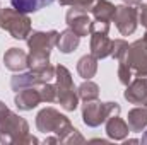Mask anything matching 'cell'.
<instances>
[{"label": "cell", "instance_id": "obj_23", "mask_svg": "<svg viewBox=\"0 0 147 145\" xmlns=\"http://www.w3.org/2000/svg\"><path fill=\"white\" fill-rule=\"evenodd\" d=\"M128 43L125 41V39H115L113 41V50H111V56L118 62L120 58H123L125 55H127V51H128Z\"/></svg>", "mask_w": 147, "mask_h": 145}, {"label": "cell", "instance_id": "obj_3", "mask_svg": "<svg viewBox=\"0 0 147 145\" xmlns=\"http://www.w3.org/2000/svg\"><path fill=\"white\" fill-rule=\"evenodd\" d=\"M36 137L29 135V125L24 118L10 109L0 116V144H38Z\"/></svg>", "mask_w": 147, "mask_h": 145}, {"label": "cell", "instance_id": "obj_4", "mask_svg": "<svg viewBox=\"0 0 147 145\" xmlns=\"http://www.w3.org/2000/svg\"><path fill=\"white\" fill-rule=\"evenodd\" d=\"M55 79H57V103L65 111H75L79 106V94L75 91L72 75L67 67L57 65L55 67Z\"/></svg>", "mask_w": 147, "mask_h": 145}, {"label": "cell", "instance_id": "obj_18", "mask_svg": "<svg viewBox=\"0 0 147 145\" xmlns=\"http://www.w3.org/2000/svg\"><path fill=\"white\" fill-rule=\"evenodd\" d=\"M80 43V36H77L72 29H65L58 34V41H57V48L62 51V53H72L75 51V48L79 46Z\"/></svg>", "mask_w": 147, "mask_h": 145}, {"label": "cell", "instance_id": "obj_15", "mask_svg": "<svg viewBox=\"0 0 147 145\" xmlns=\"http://www.w3.org/2000/svg\"><path fill=\"white\" fill-rule=\"evenodd\" d=\"M130 133V128H128V123L125 119L120 118V114L116 116H111L106 119V135L110 137L111 140H116V142H123Z\"/></svg>", "mask_w": 147, "mask_h": 145}, {"label": "cell", "instance_id": "obj_2", "mask_svg": "<svg viewBox=\"0 0 147 145\" xmlns=\"http://www.w3.org/2000/svg\"><path fill=\"white\" fill-rule=\"evenodd\" d=\"M134 77H147V46L142 39L134 41L123 58L118 60V80L128 85Z\"/></svg>", "mask_w": 147, "mask_h": 145}, {"label": "cell", "instance_id": "obj_6", "mask_svg": "<svg viewBox=\"0 0 147 145\" xmlns=\"http://www.w3.org/2000/svg\"><path fill=\"white\" fill-rule=\"evenodd\" d=\"M0 28L14 39H28L31 34V19L28 14L12 9H0Z\"/></svg>", "mask_w": 147, "mask_h": 145}, {"label": "cell", "instance_id": "obj_10", "mask_svg": "<svg viewBox=\"0 0 147 145\" xmlns=\"http://www.w3.org/2000/svg\"><path fill=\"white\" fill-rule=\"evenodd\" d=\"M58 34L60 33H57V31H33L26 39L29 53L50 55V51L57 46Z\"/></svg>", "mask_w": 147, "mask_h": 145}, {"label": "cell", "instance_id": "obj_7", "mask_svg": "<svg viewBox=\"0 0 147 145\" xmlns=\"http://www.w3.org/2000/svg\"><path fill=\"white\" fill-rule=\"evenodd\" d=\"M110 33V22L108 21H92L89 28L91 34V55L96 56L98 60L111 56L113 50V39L108 38Z\"/></svg>", "mask_w": 147, "mask_h": 145}, {"label": "cell", "instance_id": "obj_26", "mask_svg": "<svg viewBox=\"0 0 147 145\" xmlns=\"http://www.w3.org/2000/svg\"><path fill=\"white\" fill-rule=\"evenodd\" d=\"M123 3H127V5H140L142 0H123Z\"/></svg>", "mask_w": 147, "mask_h": 145}, {"label": "cell", "instance_id": "obj_9", "mask_svg": "<svg viewBox=\"0 0 147 145\" xmlns=\"http://www.w3.org/2000/svg\"><path fill=\"white\" fill-rule=\"evenodd\" d=\"M111 21L115 22V26L121 36H130L135 33L137 24H139V10L134 5H127V3L116 5L115 15Z\"/></svg>", "mask_w": 147, "mask_h": 145}, {"label": "cell", "instance_id": "obj_1", "mask_svg": "<svg viewBox=\"0 0 147 145\" xmlns=\"http://www.w3.org/2000/svg\"><path fill=\"white\" fill-rule=\"evenodd\" d=\"M38 132L45 135H55L58 138V144H82L84 137L79 133L77 128H74L70 119L62 114L55 108H45L36 116Z\"/></svg>", "mask_w": 147, "mask_h": 145}, {"label": "cell", "instance_id": "obj_12", "mask_svg": "<svg viewBox=\"0 0 147 145\" xmlns=\"http://www.w3.org/2000/svg\"><path fill=\"white\" fill-rule=\"evenodd\" d=\"M123 97L135 106H147V77H137L127 85Z\"/></svg>", "mask_w": 147, "mask_h": 145}, {"label": "cell", "instance_id": "obj_21", "mask_svg": "<svg viewBox=\"0 0 147 145\" xmlns=\"http://www.w3.org/2000/svg\"><path fill=\"white\" fill-rule=\"evenodd\" d=\"M77 94H79V99L82 101H92V99H98L99 97V85L92 80H86L79 85L77 89Z\"/></svg>", "mask_w": 147, "mask_h": 145}, {"label": "cell", "instance_id": "obj_25", "mask_svg": "<svg viewBox=\"0 0 147 145\" xmlns=\"http://www.w3.org/2000/svg\"><path fill=\"white\" fill-rule=\"evenodd\" d=\"M139 22L147 29V3L144 2L139 5Z\"/></svg>", "mask_w": 147, "mask_h": 145}, {"label": "cell", "instance_id": "obj_8", "mask_svg": "<svg viewBox=\"0 0 147 145\" xmlns=\"http://www.w3.org/2000/svg\"><path fill=\"white\" fill-rule=\"evenodd\" d=\"M55 79V67H48L41 72H34V70H29V72L24 73H16L10 80V87L12 91H21V89H28V87H41L43 84L46 82H51Z\"/></svg>", "mask_w": 147, "mask_h": 145}, {"label": "cell", "instance_id": "obj_17", "mask_svg": "<svg viewBox=\"0 0 147 145\" xmlns=\"http://www.w3.org/2000/svg\"><path fill=\"white\" fill-rule=\"evenodd\" d=\"M115 9H116V5H113L110 0H96L89 10L92 12L96 21H108V22H111V19L115 15Z\"/></svg>", "mask_w": 147, "mask_h": 145}, {"label": "cell", "instance_id": "obj_28", "mask_svg": "<svg viewBox=\"0 0 147 145\" xmlns=\"http://www.w3.org/2000/svg\"><path fill=\"white\" fill-rule=\"evenodd\" d=\"M140 142H142V144H147V132L144 133V137H142V140H140Z\"/></svg>", "mask_w": 147, "mask_h": 145}, {"label": "cell", "instance_id": "obj_19", "mask_svg": "<svg viewBox=\"0 0 147 145\" xmlns=\"http://www.w3.org/2000/svg\"><path fill=\"white\" fill-rule=\"evenodd\" d=\"M98 72V58L92 55H84L79 62H77V73L84 79V80H91Z\"/></svg>", "mask_w": 147, "mask_h": 145}, {"label": "cell", "instance_id": "obj_29", "mask_svg": "<svg viewBox=\"0 0 147 145\" xmlns=\"http://www.w3.org/2000/svg\"><path fill=\"white\" fill-rule=\"evenodd\" d=\"M142 41H144V44L147 46V31H146V34H144V38H142Z\"/></svg>", "mask_w": 147, "mask_h": 145}, {"label": "cell", "instance_id": "obj_20", "mask_svg": "<svg viewBox=\"0 0 147 145\" xmlns=\"http://www.w3.org/2000/svg\"><path fill=\"white\" fill-rule=\"evenodd\" d=\"M55 0H10L12 7L19 12H24V14H33L38 12L39 9L43 7H48L51 5Z\"/></svg>", "mask_w": 147, "mask_h": 145}, {"label": "cell", "instance_id": "obj_16", "mask_svg": "<svg viewBox=\"0 0 147 145\" xmlns=\"http://www.w3.org/2000/svg\"><path fill=\"white\" fill-rule=\"evenodd\" d=\"M127 123L130 132L134 133H140L147 128V106H137V108L130 109L128 116H127Z\"/></svg>", "mask_w": 147, "mask_h": 145}, {"label": "cell", "instance_id": "obj_5", "mask_svg": "<svg viewBox=\"0 0 147 145\" xmlns=\"http://www.w3.org/2000/svg\"><path fill=\"white\" fill-rule=\"evenodd\" d=\"M120 104L118 103H101L99 99H92V101H84L82 104V121L84 125L91 126V128H96L103 123H106V119L111 116H116L120 114Z\"/></svg>", "mask_w": 147, "mask_h": 145}, {"label": "cell", "instance_id": "obj_14", "mask_svg": "<svg viewBox=\"0 0 147 145\" xmlns=\"http://www.w3.org/2000/svg\"><path fill=\"white\" fill-rule=\"evenodd\" d=\"M28 56H29V55H28L26 51H22L21 48H10V50H7L5 55H3V63H5V67H7L9 70H12V72H22V70H26V68L29 67Z\"/></svg>", "mask_w": 147, "mask_h": 145}, {"label": "cell", "instance_id": "obj_11", "mask_svg": "<svg viewBox=\"0 0 147 145\" xmlns=\"http://www.w3.org/2000/svg\"><path fill=\"white\" fill-rule=\"evenodd\" d=\"M65 21H67V26L69 29H72L77 36H87L89 34V28H91V17L87 14L86 9H79V7H70L67 10V15H65Z\"/></svg>", "mask_w": 147, "mask_h": 145}, {"label": "cell", "instance_id": "obj_27", "mask_svg": "<svg viewBox=\"0 0 147 145\" xmlns=\"http://www.w3.org/2000/svg\"><path fill=\"white\" fill-rule=\"evenodd\" d=\"M7 111H9V108H7V106H5V104L0 101V116H2L3 113H7Z\"/></svg>", "mask_w": 147, "mask_h": 145}, {"label": "cell", "instance_id": "obj_22", "mask_svg": "<svg viewBox=\"0 0 147 145\" xmlns=\"http://www.w3.org/2000/svg\"><path fill=\"white\" fill-rule=\"evenodd\" d=\"M41 92V99L43 103H57V85L51 82H46L39 87Z\"/></svg>", "mask_w": 147, "mask_h": 145}, {"label": "cell", "instance_id": "obj_24", "mask_svg": "<svg viewBox=\"0 0 147 145\" xmlns=\"http://www.w3.org/2000/svg\"><path fill=\"white\" fill-rule=\"evenodd\" d=\"M58 2H60V5H67V7H79V9H86V10H89L96 0H58Z\"/></svg>", "mask_w": 147, "mask_h": 145}, {"label": "cell", "instance_id": "obj_13", "mask_svg": "<svg viewBox=\"0 0 147 145\" xmlns=\"http://www.w3.org/2000/svg\"><path fill=\"white\" fill-rule=\"evenodd\" d=\"M14 103L19 111H31L39 103H43V99H41V92L38 91V87H28V89H21L16 92Z\"/></svg>", "mask_w": 147, "mask_h": 145}]
</instances>
